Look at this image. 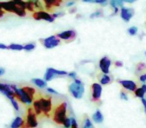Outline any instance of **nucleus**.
Listing matches in <instances>:
<instances>
[{"instance_id": "nucleus-1", "label": "nucleus", "mask_w": 146, "mask_h": 128, "mask_svg": "<svg viewBox=\"0 0 146 128\" xmlns=\"http://www.w3.org/2000/svg\"><path fill=\"white\" fill-rule=\"evenodd\" d=\"M67 117V103L66 102H61L60 104L53 108L52 110V119L55 123L62 125L64 120Z\"/></svg>"}, {"instance_id": "nucleus-2", "label": "nucleus", "mask_w": 146, "mask_h": 128, "mask_svg": "<svg viewBox=\"0 0 146 128\" xmlns=\"http://www.w3.org/2000/svg\"><path fill=\"white\" fill-rule=\"evenodd\" d=\"M69 92L72 95L73 98L75 99H81L85 93V88H84V83L78 78H75L72 83H70L68 87Z\"/></svg>"}, {"instance_id": "nucleus-3", "label": "nucleus", "mask_w": 146, "mask_h": 128, "mask_svg": "<svg viewBox=\"0 0 146 128\" xmlns=\"http://www.w3.org/2000/svg\"><path fill=\"white\" fill-rule=\"evenodd\" d=\"M36 98L38 99L39 104H40L42 114L47 116V117H49L53 110V103H52V98H51V96L42 95V96H38V97H36Z\"/></svg>"}, {"instance_id": "nucleus-4", "label": "nucleus", "mask_w": 146, "mask_h": 128, "mask_svg": "<svg viewBox=\"0 0 146 128\" xmlns=\"http://www.w3.org/2000/svg\"><path fill=\"white\" fill-rule=\"evenodd\" d=\"M0 4H1V7H2L3 10L6 11V12L13 13V14H16L17 16L20 17H23L26 15V10L17 6L12 0L11 1H6V2H0Z\"/></svg>"}, {"instance_id": "nucleus-5", "label": "nucleus", "mask_w": 146, "mask_h": 128, "mask_svg": "<svg viewBox=\"0 0 146 128\" xmlns=\"http://www.w3.org/2000/svg\"><path fill=\"white\" fill-rule=\"evenodd\" d=\"M26 126L28 128H35L38 125V121H37V115L34 112L33 107H29L27 110V115H26V122H25Z\"/></svg>"}, {"instance_id": "nucleus-6", "label": "nucleus", "mask_w": 146, "mask_h": 128, "mask_svg": "<svg viewBox=\"0 0 146 128\" xmlns=\"http://www.w3.org/2000/svg\"><path fill=\"white\" fill-rule=\"evenodd\" d=\"M40 42L46 49H52L54 47L58 46L60 44L61 40L56 36V35H52V36L46 37L44 39H40Z\"/></svg>"}, {"instance_id": "nucleus-7", "label": "nucleus", "mask_w": 146, "mask_h": 128, "mask_svg": "<svg viewBox=\"0 0 146 128\" xmlns=\"http://www.w3.org/2000/svg\"><path fill=\"white\" fill-rule=\"evenodd\" d=\"M102 85L100 83H93L91 85V100L93 102H98L101 98Z\"/></svg>"}, {"instance_id": "nucleus-8", "label": "nucleus", "mask_w": 146, "mask_h": 128, "mask_svg": "<svg viewBox=\"0 0 146 128\" xmlns=\"http://www.w3.org/2000/svg\"><path fill=\"white\" fill-rule=\"evenodd\" d=\"M33 18L36 19V20H44L47 21V22H53L55 19L51 14H49L48 12L43 10L34 11L33 12Z\"/></svg>"}, {"instance_id": "nucleus-9", "label": "nucleus", "mask_w": 146, "mask_h": 128, "mask_svg": "<svg viewBox=\"0 0 146 128\" xmlns=\"http://www.w3.org/2000/svg\"><path fill=\"white\" fill-rule=\"evenodd\" d=\"M134 13H135V11H134L133 8H128V7H124V6L122 8H120V17L125 22H129L131 20Z\"/></svg>"}, {"instance_id": "nucleus-10", "label": "nucleus", "mask_w": 146, "mask_h": 128, "mask_svg": "<svg viewBox=\"0 0 146 128\" xmlns=\"http://www.w3.org/2000/svg\"><path fill=\"white\" fill-rule=\"evenodd\" d=\"M111 67V60L107 56H104L99 61V68L103 74H108Z\"/></svg>"}, {"instance_id": "nucleus-11", "label": "nucleus", "mask_w": 146, "mask_h": 128, "mask_svg": "<svg viewBox=\"0 0 146 128\" xmlns=\"http://www.w3.org/2000/svg\"><path fill=\"white\" fill-rule=\"evenodd\" d=\"M60 40H64V41H72L76 38V32L75 30H66V31H62V32L58 33L56 35Z\"/></svg>"}, {"instance_id": "nucleus-12", "label": "nucleus", "mask_w": 146, "mask_h": 128, "mask_svg": "<svg viewBox=\"0 0 146 128\" xmlns=\"http://www.w3.org/2000/svg\"><path fill=\"white\" fill-rule=\"evenodd\" d=\"M0 92L3 93L7 98L9 99H13V98H16L15 97V93L14 91L12 90L10 85L8 84H4V83H0Z\"/></svg>"}, {"instance_id": "nucleus-13", "label": "nucleus", "mask_w": 146, "mask_h": 128, "mask_svg": "<svg viewBox=\"0 0 146 128\" xmlns=\"http://www.w3.org/2000/svg\"><path fill=\"white\" fill-rule=\"evenodd\" d=\"M119 84H121V86L127 91L134 92L137 88V84L132 80H119Z\"/></svg>"}, {"instance_id": "nucleus-14", "label": "nucleus", "mask_w": 146, "mask_h": 128, "mask_svg": "<svg viewBox=\"0 0 146 128\" xmlns=\"http://www.w3.org/2000/svg\"><path fill=\"white\" fill-rule=\"evenodd\" d=\"M92 120L97 124H101L102 122H103L104 117H103V114L101 113L100 110H96V111L94 112L93 115H92Z\"/></svg>"}, {"instance_id": "nucleus-15", "label": "nucleus", "mask_w": 146, "mask_h": 128, "mask_svg": "<svg viewBox=\"0 0 146 128\" xmlns=\"http://www.w3.org/2000/svg\"><path fill=\"white\" fill-rule=\"evenodd\" d=\"M23 124H24V120H23V118L20 117V116H17V117L12 121L10 127L11 128H20L21 126H23Z\"/></svg>"}, {"instance_id": "nucleus-16", "label": "nucleus", "mask_w": 146, "mask_h": 128, "mask_svg": "<svg viewBox=\"0 0 146 128\" xmlns=\"http://www.w3.org/2000/svg\"><path fill=\"white\" fill-rule=\"evenodd\" d=\"M109 4L113 9H120L123 7L124 2L123 0H109Z\"/></svg>"}, {"instance_id": "nucleus-17", "label": "nucleus", "mask_w": 146, "mask_h": 128, "mask_svg": "<svg viewBox=\"0 0 146 128\" xmlns=\"http://www.w3.org/2000/svg\"><path fill=\"white\" fill-rule=\"evenodd\" d=\"M21 88L23 89V91L28 94V96H30V97L34 100V98L36 97V91H35L34 88L30 87V86H23V87H21Z\"/></svg>"}, {"instance_id": "nucleus-18", "label": "nucleus", "mask_w": 146, "mask_h": 128, "mask_svg": "<svg viewBox=\"0 0 146 128\" xmlns=\"http://www.w3.org/2000/svg\"><path fill=\"white\" fill-rule=\"evenodd\" d=\"M32 82L37 86L38 88H45L47 86V83L44 79H41V78H33Z\"/></svg>"}, {"instance_id": "nucleus-19", "label": "nucleus", "mask_w": 146, "mask_h": 128, "mask_svg": "<svg viewBox=\"0 0 146 128\" xmlns=\"http://www.w3.org/2000/svg\"><path fill=\"white\" fill-rule=\"evenodd\" d=\"M55 77H57L56 75H55L54 73H53L52 71H51L49 68H47L46 69V72H45V74H44V80L45 81H51V80H53Z\"/></svg>"}, {"instance_id": "nucleus-20", "label": "nucleus", "mask_w": 146, "mask_h": 128, "mask_svg": "<svg viewBox=\"0 0 146 128\" xmlns=\"http://www.w3.org/2000/svg\"><path fill=\"white\" fill-rule=\"evenodd\" d=\"M111 82V77H110L108 74H103V75L100 77V84L101 85H107Z\"/></svg>"}, {"instance_id": "nucleus-21", "label": "nucleus", "mask_w": 146, "mask_h": 128, "mask_svg": "<svg viewBox=\"0 0 146 128\" xmlns=\"http://www.w3.org/2000/svg\"><path fill=\"white\" fill-rule=\"evenodd\" d=\"M82 128H94V125L92 121L88 117H86L82 122Z\"/></svg>"}, {"instance_id": "nucleus-22", "label": "nucleus", "mask_w": 146, "mask_h": 128, "mask_svg": "<svg viewBox=\"0 0 146 128\" xmlns=\"http://www.w3.org/2000/svg\"><path fill=\"white\" fill-rule=\"evenodd\" d=\"M134 95L136 96V97H139V98H143L144 95H145V91L143 90V88L142 87H139V88H136V90L134 91Z\"/></svg>"}, {"instance_id": "nucleus-23", "label": "nucleus", "mask_w": 146, "mask_h": 128, "mask_svg": "<svg viewBox=\"0 0 146 128\" xmlns=\"http://www.w3.org/2000/svg\"><path fill=\"white\" fill-rule=\"evenodd\" d=\"M8 49H10V50H14V51H21V50H23V46L20 44H15V43H12V44L8 45Z\"/></svg>"}, {"instance_id": "nucleus-24", "label": "nucleus", "mask_w": 146, "mask_h": 128, "mask_svg": "<svg viewBox=\"0 0 146 128\" xmlns=\"http://www.w3.org/2000/svg\"><path fill=\"white\" fill-rule=\"evenodd\" d=\"M25 10H28L30 12H34V4H33L32 0H27L26 1V7H25Z\"/></svg>"}, {"instance_id": "nucleus-25", "label": "nucleus", "mask_w": 146, "mask_h": 128, "mask_svg": "<svg viewBox=\"0 0 146 128\" xmlns=\"http://www.w3.org/2000/svg\"><path fill=\"white\" fill-rule=\"evenodd\" d=\"M49 69H50L56 76H66L67 74H68L66 71H63V70H58V69H55V68H49Z\"/></svg>"}, {"instance_id": "nucleus-26", "label": "nucleus", "mask_w": 146, "mask_h": 128, "mask_svg": "<svg viewBox=\"0 0 146 128\" xmlns=\"http://www.w3.org/2000/svg\"><path fill=\"white\" fill-rule=\"evenodd\" d=\"M12 1L17 6L21 7V8H23V9H25V7H26V1H25V0H12Z\"/></svg>"}, {"instance_id": "nucleus-27", "label": "nucleus", "mask_w": 146, "mask_h": 128, "mask_svg": "<svg viewBox=\"0 0 146 128\" xmlns=\"http://www.w3.org/2000/svg\"><path fill=\"white\" fill-rule=\"evenodd\" d=\"M136 70H137V72H143V73H145L146 65L144 63H138L137 66H136Z\"/></svg>"}, {"instance_id": "nucleus-28", "label": "nucleus", "mask_w": 146, "mask_h": 128, "mask_svg": "<svg viewBox=\"0 0 146 128\" xmlns=\"http://www.w3.org/2000/svg\"><path fill=\"white\" fill-rule=\"evenodd\" d=\"M35 43H28V44H25L24 46H23V50L25 51H32L33 49L35 48Z\"/></svg>"}, {"instance_id": "nucleus-29", "label": "nucleus", "mask_w": 146, "mask_h": 128, "mask_svg": "<svg viewBox=\"0 0 146 128\" xmlns=\"http://www.w3.org/2000/svg\"><path fill=\"white\" fill-rule=\"evenodd\" d=\"M128 33H129V35H131V36H134V35L137 34L138 32V28L136 26H132L130 27V28H128Z\"/></svg>"}, {"instance_id": "nucleus-30", "label": "nucleus", "mask_w": 146, "mask_h": 128, "mask_svg": "<svg viewBox=\"0 0 146 128\" xmlns=\"http://www.w3.org/2000/svg\"><path fill=\"white\" fill-rule=\"evenodd\" d=\"M62 125L64 126V128H70L71 127V118L66 117V119L64 120Z\"/></svg>"}, {"instance_id": "nucleus-31", "label": "nucleus", "mask_w": 146, "mask_h": 128, "mask_svg": "<svg viewBox=\"0 0 146 128\" xmlns=\"http://www.w3.org/2000/svg\"><path fill=\"white\" fill-rule=\"evenodd\" d=\"M11 103H12L14 109L16 110V111H18V110H19V105H18V101H17L16 98H13V99H11Z\"/></svg>"}, {"instance_id": "nucleus-32", "label": "nucleus", "mask_w": 146, "mask_h": 128, "mask_svg": "<svg viewBox=\"0 0 146 128\" xmlns=\"http://www.w3.org/2000/svg\"><path fill=\"white\" fill-rule=\"evenodd\" d=\"M100 16H102V11L101 10H97V11H95L94 13H92L91 14V18H96V17H100Z\"/></svg>"}, {"instance_id": "nucleus-33", "label": "nucleus", "mask_w": 146, "mask_h": 128, "mask_svg": "<svg viewBox=\"0 0 146 128\" xmlns=\"http://www.w3.org/2000/svg\"><path fill=\"white\" fill-rule=\"evenodd\" d=\"M93 3H97V4H101V5H107L108 1L107 0H94Z\"/></svg>"}, {"instance_id": "nucleus-34", "label": "nucleus", "mask_w": 146, "mask_h": 128, "mask_svg": "<svg viewBox=\"0 0 146 128\" xmlns=\"http://www.w3.org/2000/svg\"><path fill=\"white\" fill-rule=\"evenodd\" d=\"M46 90H47V92H48V93H50V94H54V95H58V94H59L56 90H54L53 88H51V87H47Z\"/></svg>"}, {"instance_id": "nucleus-35", "label": "nucleus", "mask_w": 146, "mask_h": 128, "mask_svg": "<svg viewBox=\"0 0 146 128\" xmlns=\"http://www.w3.org/2000/svg\"><path fill=\"white\" fill-rule=\"evenodd\" d=\"M120 98H121V99H123V100H126V101H127V100H128V96H127V94H126L125 92L123 91V90H122V91L120 92Z\"/></svg>"}, {"instance_id": "nucleus-36", "label": "nucleus", "mask_w": 146, "mask_h": 128, "mask_svg": "<svg viewBox=\"0 0 146 128\" xmlns=\"http://www.w3.org/2000/svg\"><path fill=\"white\" fill-rule=\"evenodd\" d=\"M139 80L142 82V83H145L146 82V72L143 74H141V75L139 76Z\"/></svg>"}, {"instance_id": "nucleus-37", "label": "nucleus", "mask_w": 146, "mask_h": 128, "mask_svg": "<svg viewBox=\"0 0 146 128\" xmlns=\"http://www.w3.org/2000/svg\"><path fill=\"white\" fill-rule=\"evenodd\" d=\"M67 75H68V77L73 78V80L75 79V78H77V74H76V72H74V71H73V72H69Z\"/></svg>"}, {"instance_id": "nucleus-38", "label": "nucleus", "mask_w": 146, "mask_h": 128, "mask_svg": "<svg viewBox=\"0 0 146 128\" xmlns=\"http://www.w3.org/2000/svg\"><path fill=\"white\" fill-rule=\"evenodd\" d=\"M114 65L116 66V67H122V66H123V62H122V61H115V64H114Z\"/></svg>"}, {"instance_id": "nucleus-39", "label": "nucleus", "mask_w": 146, "mask_h": 128, "mask_svg": "<svg viewBox=\"0 0 146 128\" xmlns=\"http://www.w3.org/2000/svg\"><path fill=\"white\" fill-rule=\"evenodd\" d=\"M141 101H142V104H143V107H144V111H145V114H146V98H141Z\"/></svg>"}, {"instance_id": "nucleus-40", "label": "nucleus", "mask_w": 146, "mask_h": 128, "mask_svg": "<svg viewBox=\"0 0 146 128\" xmlns=\"http://www.w3.org/2000/svg\"><path fill=\"white\" fill-rule=\"evenodd\" d=\"M4 14H5V11L3 10L2 7H1V4H0V18L4 16Z\"/></svg>"}, {"instance_id": "nucleus-41", "label": "nucleus", "mask_w": 146, "mask_h": 128, "mask_svg": "<svg viewBox=\"0 0 146 128\" xmlns=\"http://www.w3.org/2000/svg\"><path fill=\"white\" fill-rule=\"evenodd\" d=\"M0 49H2V50H5V49H8V46L3 43H0Z\"/></svg>"}, {"instance_id": "nucleus-42", "label": "nucleus", "mask_w": 146, "mask_h": 128, "mask_svg": "<svg viewBox=\"0 0 146 128\" xmlns=\"http://www.w3.org/2000/svg\"><path fill=\"white\" fill-rule=\"evenodd\" d=\"M74 4H75V1H73V0H72V1H69L68 3H66V6L67 7H71V6H73Z\"/></svg>"}, {"instance_id": "nucleus-43", "label": "nucleus", "mask_w": 146, "mask_h": 128, "mask_svg": "<svg viewBox=\"0 0 146 128\" xmlns=\"http://www.w3.org/2000/svg\"><path fill=\"white\" fill-rule=\"evenodd\" d=\"M5 74V69L3 67H0V76H3Z\"/></svg>"}, {"instance_id": "nucleus-44", "label": "nucleus", "mask_w": 146, "mask_h": 128, "mask_svg": "<svg viewBox=\"0 0 146 128\" xmlns=\"http://www.w3.org/2000/svg\"><path fill=\"white\" fill-rule=\"evenodd\" d=\"M136 0H123V2H126V3H133L135 2Z\"/></svg>"}, {"instance_id": "nucleus-45", "label": "nucleus", "mask_w": 146, "mask_h": 128, "mask_svg": "<svg viewBox=\"0 0 146 128\" xmlns=\"http://www.w3.org/2000/svg\"><path fill=\"white\" fill-rule=\"evenodd\" d=\"M82 1L85 3H93L94 2V0H82Z\"/></svg>"}, {"instance_id": "nucleus-46", "label": "nucleus", "mask_w": 146, "mask_h": 128, "mask_svg": "<svg viewBox=\"0 0 146 128\" xmlns=\"http://www.w3.org/2000/svg\"><path fill=\"white\" fill-rule=\"evenodd\" d=\"M69 12H70V13H73V12H75V9H71V10L69 11Z\"/></svg>"}, {"instance_id": "nucleus-47", "label": "nucleus", "mask_w": 146, "mask_h": 128, "mask_svg": "<svg viewBox=\"0 0 146 128\" xmlns=\"http://www.w3.org/2000/svg\"><path fill=\"white\" fill-rule=\"evenodd\" d=\"M145 55H146V52H145Z\"/></svg>"}, {"instance_id": "nucleus-48", "label": "nucleus", "mask_w": 146, "mask_h": 128, "mask_svg": "<svg viewBox=\"0 0 146 128\" xmlns=\"http://www.w3.org/2000/svg\"><path fill=\"white\" fill-rule=\"evenodd\" d=\"M32 1H34V0H32Z\"/></svg>"}]
</instances>
